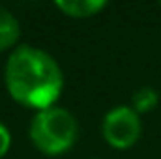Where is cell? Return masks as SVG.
<instances>
[{
  "label": "cell",
  "mask_w": 161,
  "mask_h": 159,
  "mask_svg": "<svg viewBox=\"0 0 161 159\" xmlns=\"http://www.w3.org/2000/svg\"><path fill=\"white\" fill-rule=\"evenodd\" d=\"M4 84L15 103L40 112L54 107L60 99L64 73L47 51L34 45H17L6 60Z\"/></svg>",
  "instance_id": "6da1fadb"
},
{
  "label": "cell",
  "mask_w": 161,
  "mask_h": 159,
  "mask_svg": "<svg viewBox=\"0 0 161 159\" xmlns=\"http://www.w3.org/2000/svg\"><path fill=\"white\" fill-rule=\"evenodd\" d=\"M28 137L43 156L56 157L66 154L79 139V122L64 107H51L34 114L28 125Z\"/></svg>",
  "instance_id": "7a4b0ae2"
},
{
  "label": "cell",
  "mask_w": 161,
  "mask_h": 159,
  "mask_svg": "<svg viewBox=\"0 0 161 159\" xmlns=\"http://www.w3.org/2000/svg\"><path fill=\"white\" fill-rule=\"evenodd\" d=\"M101 135L114 150L133 148L142 135V120L131 105H116L105 112L101 122Z\"/></svg>",
  "instance_id": "3957f363"
},
{
  "label": "cell",
  "mask_w": 161,
  "mask_h": 159,
  "mask_svg": "<svg viewBox=\"0 0 161 159\" xmlns=\"http://www.w3.org/2000/svg\"><path fill=\"white\" fill-rule=\"evenodd\" d=\"M54 8L60 9L66 17L86 19L103 11L107 8V2L105 0H56Z\"/></svg>",
  "instance_id": "277c9868"
},
{
  "label": "cell",
  "mask_w": 161,
  "mask_h": 159,
  "mask_svg": "<svg viewBox=\"0 0 161 159\" xmlns=\"http://www.w3.org/2000/svg\"><path fill=\"white\" fill-rule=\"evenodd\" d=\"M21 36V25L17 17L4 6H0V52L11 49Z\"/></svg>",
  "instance_id": "5b68a950"
},
{
  "label": "cell",
  "mask_w": 161,
  "mask_h": 159,
  "mask_svg": "<svg viewBox=\"0 0 161 159\" xmlns=\"http://www.w3.org/2000/svg\"><path fill=\"white\" fill-rule=\"evenodd\" d=\"M159 105V92L154 86H141L131 96V109L137 114L152 112Z\"/></svg>",
  "instance_id": "8992f818"
},
{
  "label": "cell",
  "mask_w": 161,
  "mask_h": 159,
  "mask_svg": "<svg viewBox=\"0 0 161 159\" xmlns=\"http://www.w3.org/2000/svg\"><path fill=\"white\" fill-rule=\"evenodd\" d=\"M11 148V133L9 129L0 122V159L4 157Z\"/></svg>",
  "instance_id": "52a82bcc"
},
{
  "label": "cell",
  "mask_w": 161,
  "mask_h": 159,
  "mask_svg": "<svg viewBox=\"0 0 161 159\" xmlns=\"http://www.w3.org/2000/svg\"><path fill=\"white\" fill-rule=\"evenodd\" d=\"M159 8H161V2H159Z\"/></svg>",
  "instance_id": "ba28073f"
},
{
  "label": "cell",
  "mask_w": 161,
  "mask_h": 159,
  "mask_svg": "<svg viewBox=\"0 0 161 159\" xmlns=\"http://www.w3.org/2000/svg\"><path fill=\"white\" fill-rule=\"evenodd\" d=\"M94 159H97V157H94Z\"/></svg>",
  "instance_id": "9c48e42d"
}]
</instances>
